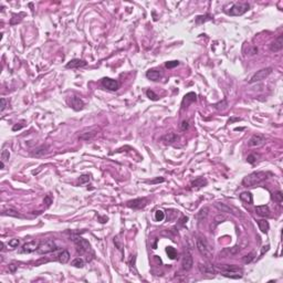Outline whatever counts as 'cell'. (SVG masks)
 Wrapping results in <instances>:
<instances>
[{
	"mask_svg": "<svg viewBox=\"0 0 283 283\" xmlns=\"http://www.w3.org/2000/svg\"><path fill=\"white\" fill-rule=\"evenodd\" d=\"M270 174L266 172H254L252 174L246 176L242 179V185L244 187H253L256 185H259L260 183L264 182L269 178Z\"/></svg>",
	"mask_w": 283,
	"mask_h": 283,
	"instance_id": "obj_1",
	"label": "cell"
},
{
	"mask_svg": "<svg viewBox=\"0 0 283 283\" xmlns=\"http://www.w3.org/2000/svg\"><path fill=\"white\" fill-rule=\"evenodd\" d=\"M196 246L198 249L199 253L202 256H205L206 259H211L213 256L212 248L210 247V244L208 243V241L206 240V238L203 237H198L196 239Z\"/></svg>",
	"mask_w": 283,
	"mask_h": 283,
	"instance_id": "obj_2",
	"label": "cell"
},
{
	"mask_svg": "<svg viewBox=\"0 0 283 283\" xmlns=\"http://www.w3.org/2000/svg\"><path fill=\"white\" fill-rule=\"evenodd\" d=\"M250 9V5L248 2H238L235 3L232 7L230 8V10L228 11L230 16H242L243 13L248 11Z\"/></svg>",
	"mask_w": 283,
	"mask_h": 283,
	"instance_id": "obj_3",
	"label": "cell"
},
{
	"mask_svg": "<svg viewBox=\"0 0 283 283\" xmlns=\"http://www.w3.org/2000/svg\"><path fill=\"white\" fill-rule=\"evenodd\" d=\"M59 248L56 247V242L53 241L52 239H49L46 240V241L42 242V243H40L39 248H38V253L40 254H46V253H50V252H53L56 251V250H58Z\"/></svg>",
	"mask_w": 283,
	"mask_h": 283,
	"instance_id": "obj_4",
	"label": "cell"
},
{
	"mask_svg": "<svg viewBox=\"0 0 283 283\" xmlns=\"http://www.w3.org/2000/svg\"><path fill=\"white\" fill-rule=\"evenodd\" d=\"M272 71H273V69H272L271 66L256 71V72L251 76V79L249 80V83H256V82H260V81L264 80V79H266L269 75L271 74Z\"/></svg>",
	"mask_w": 283,
	"mask_h": 283,
	"instance_id": "obj_5",
	"label": "cell"
},
{
	"mask_svg": "<svg viewBox=\"0 0 283 283\" xmlns=\"http://www.w3.org/2000/svg\"><path fill=\"white\" fill-rule=\"evenodd\" d=\"M72 241L75 243V246L78 247V250H80L81 252H86L91 250V246H90L89 241L84 238L80 237V236H73Z\"/></svg>",
	"mask_w": 283,
	"mask_h": 283,
	"instance_id": "obj_6",
	"label": "cell"
},
{
	"mask_svg": "<svg viewBox=\"0 0 283 283\" xmlns=\"http://www.w3.org/2000/svg\"><path fill=\"white\" fill-rule=\"evenodd\" d=\"M266 143V136L262 134H254L248 142L249 147H260Z\"/></svg>",
	"mask_w": 283,
	"mask_h": 283,
	"instance_id": "obj_7",
	"label": "cell"
},
{
	"mask_svg": "<svg viewBox=\"0 0 283 283\" xmlns=\"http://www.w3.org/2000/svg\"><path fill=\"white\" fill-rule=\"evenodd\" d=\"M40 246V242L38 240H32V241H29L27 243H24L23 246L21 247V250H20V253H32V252L37 251L38 248Z\"/></svg>",
	"mask_w": 283,
	"mask_h": 283,
	"instance_id": "obj_8",
	"label": "cell"
},
{
	"mask_svg": "<svg viewBox=\"0 0 283 283\" xmlns=\"http://www.w3.org/2000/svg\"><path fill=\"white\" fill-rule=\"evenodd\" d=\"M147 201L148 200L146 198H136L133 199V200L127 201L126 206H127L128 208H132V209H142L147 205Z\"/></svg>",
	"mask_w": 283,
	"mask_h": 283,
	"instance_id": "obj_9",
	"label": "cell"
},
{
	"mask_svg": "<svg viewBox=\"0 0 283 283\" xmlns=\"http://www.w3.org/2000/svg\"><path fill=\"white\" fill-rule=\"evenodd\" d=\"M194 266V260H193V256H191L190 252L186 251L183 256V260H182V266L185 271H189Z\"/></svg>",
	"mask_w": 283,
	"mask_h": 283,
	"instance_id": "obj_10",
	"label": "cell"
},
{
	"mask_svg": "<svg viewBox=\"0 0 283 283\" xmlns=\"http://www.w3.org/2000/svg\"><path fill=\"white\" fill-rule=\"evenodd\" d=\"M102 85L104 87H106L110 91H116L120 87V83L116 80H113V79L110 78H104L102 80Z\"/></svg>",
	"mask_w": 283,
	"mask_h": 283,
	"instance_id": "obj_11",
	"label": "cell"
},
{
	"mask_svg": "<svg viewBox=\"0 0 283 283\" xmlns=\"http://www.w3.org/2000/svg\"><path fill=\"white\" fill-rule=\"evenodd\" d=\"M283 48V34H280L278 36L276 39H274V41L270 44V50L272 52H279L281 51Z\"/></svg>",
	"mask_w": 283,
	"mask_h": 283,
	"instance_id": "obj_12",
	"label": "cell"
},
{
	"mask_svg": "<svg viewBox=\"0 0 283 283\" xmlns=\"http://www.w3.org/2000/svg\"><path fill=\"white\" fill-rule=\"evenodd\" d=\"M70 105L74 111H81L84 107V102L78 96H72L70 99Z\"/></svg>",
	"mask_w": 283,
	"mask_h": 283,
	"instance_id": "obj_13",
	"label": "cell"
},
{
	"mask_svg": "<svg viewBox=\"0 0 283 283\" xmlns=\"http://www.w3.org/2000/svg\"><path fill=\"white\" fill-rule=\"evenodd\" d=\"M217 207L219 209H221V210L226 211V212L233 213V215L239 216V217H241L242 216L241 211L238 210V209H236L235 207H232V206H228V205H226V203H217Z\"/></svg>",
	"mask_w": 283,
	"mask_h": 283,
	"instance_id": "obj_14",
	"label": "cell"
},
{
	"mask_svg": "<svg viewBox=\"0 0 283 283\" xmlns=\"http://www.w3.org/2000/svg\"><path fill=\"white\" fill-rule=\"evenodd\" d=\"M87 63L84 60H80V59H72L71 61H69L66 63V69H78V68H82L85 66Z\"/></svg>",
	"mask_w": 283,
	"mask_h": 283,
	"instance_id": "obj_15",
	"label": "cell"
},
{
	"mask_svg": "<svg viewBox=\"0 0 283 283\" xmlns=\"http://www.w3.org/2000/svg\"><path fill=\"white\" fill-rule=\"evenodd\" d=\"M198 268H199V270H200V272H202V273H205V274H215L216 272H217V268H215V266H211V264L199 263Z\"/></svg>",
	"mask_w": 283,
	"mask_h": 283,
	"instance_id": "obj_16",
	"label": "cell"
},
{
	"mask_svg": "<svg viewBox=\"0 0 283 283\" xmlns=\"http://www.w3.org/2000/svg\"><path fill=\"white\" fill-rule=\"evenodd\" d=\"M256 215L261 216V217H269V216L271 215V211H270V208H269L268 206L263 205V206H256Z\"/></svg>",
	"mask_w": 283,
	"mask_h": 283,
	"instance_id": "obj_17",
	"label": "cell"
},
{
	"mask_svg": "<svg viewBox=\"0 0 283 283\" xmlns=\"http://www.w3.org/2000/svg\"><path fill=\"white\" fill-rule=\"evenodd\" d=\"M220 274L230 279H241L242 271H220Z\"/></svg>",
	"mask_w": 283,
	"mask_h": 283,
	"instance_id": "obj_18",
	"label": "cell"
},
{
	"mask_svg": "<svg viewBox=\"0 0 283 283\" xmlns=\"http://www.w3.org/2000/svg\"><path fill=\"white\" fill-rule=\"evenodd\" d=\"M97 135L96 131H89V132H84L81 135H79V139L80 140H91L93 138H95V136Z\"/></svg>",
	"mask_w": 283,
	"mask_h": 283,
	"instance_id": "obj_19",
	"label": "cell"
},
{
	"mask_svg": "<svg viewBox=\"0 0 283 283\" xmlns=\"http://www.w3.org/2000/svg\"><path fill=\"white\" fill-rule=\"evenodd\" d=\"M239 197H240V200L243 201L244 203H248V205H251L252 201H253L251 193H249V191H243V193L240 194Z\"/></svg>",
	"mask_w": 283,
	"mask_h": 283,
	"instance_id": "obj_20",
	"label": "cell"
},
{
	"mask_svg": "<svg viewBox=\"0 0 283 283\" xmlns=\"http://www.w3.org/2000/svg\"><path fill=\"white\" fill-rule=\"evenodd\" d=\"M146 76H147V79H149L152 81H158L160 79V76H162V74H160L159 71L149 70L146 72Z\"/></svg>",
	"mask_w": 283,
	"mask_h": 283,
	"instance_id": "obj_21",
	"label": "cell"
},
{
	"mask_svg": "<svg viewBox=\"0 0 283 283\" xmlns=\"http://www.w3.org/2000/svg\"><path fill=\"white\" fill-rule=\"evenodd\" d=\"M258 226H259V229L261 230V232L266 233L270 229V225L266 220L264 219H261V220H258Z\"/></svg>",
	"mask_w": 283,
	"mask_h": 283,
	"instance_id": "obj_22",
	"label": "cell"
},
{
	"mask_svg": "<svg viewBox=\"0 0 283 283\" xmlns=\"http://www.w3.org/2000/svg\"><path fill=\"white\" fill-rule=\"evenodd\" d=\"M207 185V180H206L205 178H202V177H199V178H197V179H195L194 182L191 183V186L194 187H196V188H201V187H203V186H206Z\"/></svg>",
	"mask_w": 283,
	"mask_h": 283,
	"instance_id": "obj_23",
	"label": "cell"
},
{
	"mask_svg": "<svg viewBox=\"0 0 283 283\" xmlns=\"http://www.w3.org/2000/svg\"><path fill=\"white\" fill-rule=\"evenodd\" d=\"M69 259H70V253H69V251H62L58 256L59 262H61V263H63V264L68 263Z\"/></svg>",
	"mask_w": 283,
	"mask_h": 283,
	"instance_id": "obj_24",
	"label": "cell"
},
{
	"mask_svg": "<svg viewBox=\"0 0 283 283\" xmlns=\"http://www.w3.org/2000/svg\"><path fill=\"white\" fill-rule=\"evenodd\" d=\"M2 215L3 216H9V217H16V218H22V216L18 212L17 210L15 209H6V210L2 211Z\"/></svg>",
	"mask_w": 283,
	"mask_h": 283,
	"instance_id": "obj_25",
	"label": "cell"
},
{
	"mask_svg": "<svg viewBox=\"0 0 283 283\" xmlns=\"http://www.w3.org/2000/svg\"><path fill=\"white\" fill-rule=\"evenodd\" d=\"M195 101H196V94H195L194 92H190L184 96L183 103H186V105H188L189 103H193V102H195Z\"/></svg>",
	"mask_w": 283,
	"mask_h": 283,
	"instance_id": "obj_26",
	"label": "cell"
},
{
	"mask_svg": "<svg viewBox=\"0 0 283 283\" xmlns=\"http://www.w3.org/2000/svg\"><path fill=\"white\" fill-rule=\"evenodd\" d=\"M177 138H178V136H177L175 133H168L163 137V139H164L166 143H174Z\"/></svg>",
	"mask_w": 283,
	"mask_h": 283,
	"instance_id": "obj_27",
	"label": "cell"
},
{
	"mask_svg": "<svg viewBox=\"0 0 283 283\" xmlns=\"http://www.w3.org/2000/svg\"><path fill=\"white\" fill-rule=\"evenodd\" d=\"M71 266H74V268H83L85 266V262L82 258H75L72 262H71Z\"/></svg>",
	"mask_w": 283,
	"mask_h": 283,
	"instance_id": "obj_28",
	"label": "cell"
},
{
	"mask_svg": "<svg viewBox=\"0 0 283 283\" xmlns=\"http://www.w3.org/2000/svg\"><path fill=\"white\" fill-rule=\"evenodd\" d=\"M48 147L46 146H41V147L37 148L36 152L32 153V155H36V156H42L44 155V154H46V152H48Z\"/></svg>",
	"mask_w": 283,
	"mask_h": 283,
	"instance_id": "obj_29",
	"label": "cell"
},
{
	"mask_svg": "<svg viewBox=\"0 0 283 283\" xmlns=\"http://www.w3.org/2000/svg\"><path fill=\"white\" fill-rule=\"evenodd\" d=\"M166 252H167V254H168V256H169L172 260H174L175 258L177 256V251L175 250V248H173V247H167Z\"/></svg>",
	"mask_w": 283,
	"mask_h": 283,
	"instance_id": "obj_30",
	"label": "cell"
},
{
	"mask_svg": "<svg viewBox=\"0 0 283 283\" xmlns=\"http://www.w3.org/2000/svg\"><path fill=\"white\" fill-rule=\"evenodd\" d=\"M156 221H163L165 219V213L163 210H156L155 216H154Z\"/></svg>",
	"mask_w": 283,
	"mask_h": 283,
	"instance_id": "obj_31",
	"label": "cell"
},
{
	"mask_svg": "<svg viewBox=\"0 0 283 283\" xmlns=\"http://www.w3.org/2000/svg\"><path fill=\"white\" fill-rule=\"evenodd\" d=\"M146 95H147L152 101H157L158 100V95L156 94L154 91H152V90H147V91H146Z\"/></svg>",
	"mask_w": 283,
	"mask_h": 283,
	"instance_id": "obj_32",
	"label": "cell"
},
{
	"mask_svg": "<svg viewBox=\"0 0 283 283\" xmlns=\"http://www.w3.org/2000/svg\"><path fill=\"white\" fill-rule=\"evenodd\" d=\"M207 215H208V209L203 208V209H201V210L199 211V213H198V216H197V217H198L199 220H203V219H206Z\"/></svg>",
	"mask_w": 283,
	"mask_h": 283,
	"instance_id": "obj_33",
	"label": "cell"
},
{
	"mask_svg": "<svg viewBox=\"0 0 283 283\" xmlns=\"http://www.w3.org/2000/svg\"><path fill=\"white\" fill-rule=\"evenodd\" d=\"M10 158V153L8 149H3L1 153V162H7Z\"/></svg>",
	"mask_w": 283,
	"mask_h": 283,
	"instance_id": "obj_34",
	"label": "cell"
},
{
	"mask_svg": "<svg viewBox=\"0 0 283 283\" xmlns=\"http://www.w3.org/2000/svg\"><path fill=\"white\" fill-rule=\"evenodd\" d=\"M189 127H190V124H189L188 120H184V121L180 123V129H182V131L186 132L187 129H189Z\"/></svg>",
	"mask_w": 283,
	"mask_h": 283,
	"instance_id": "obj_35",
	"label": "cell"
},
{
	"mask_svg": "<svg viewBox=\"0 0 283 283\" xmlns=\"http://www.w3.org/2000/svg\"><path fill=\"white\" fill-rule=\"evenodd\" d=\"M253 259H254V253H249L242 258V261H243V263H250Z\"/></svg>",
	"mask_w": 283,
	"mask_h": 283,
	"instance_id": "obj_36",
	"label": "cell"
},
{
	"mask_svg": "<svg viewBox=\"0 0 283 283\" xmlns=\"http://www.w3.org/2000/svg\"><path fill=\"white\" fill-rule=\"evenodd\" d=\"M282 200H283V195H282V193H281L280 190L276 191V194H274V201H276V202L281 203V202H282Z\"/></svg>",
	"mask_w": 283,
	"mask_h": 283,
	"instance_id": "obj_37",
	"label": "cell"
},
{
	"mask_svg": "<svg viewBox=\"0 0 283 283\" xmlns=\"http://www.w3.org/2000/svg\"><path fill=\"white\" fill-rule=\"evenodd\" d=\"M19 243H20L19 239H11L9 241V247L11 248V249H15V248H18Z\"/></svg>",
	"mask_w": 283,
	"mask_h": 283,
	"instance_id": "obj_38",
	"label": "cell"
},
{
	"mask_svg": "<svg viewBox=\"0 0 283 283\" xmlns=\"http://www.w3.org/2000/svg\"><path fill=\"white\" fill-rule=\"evenodd\" d=\"M177 66H179L178 61H169V62H167L166 64H165V66H166L167 69H173Z\"/></svg>",
	"mask_w": 283,
	"mask_h": 283,
	"instance_id": "obj_39",
	"label": "cell"
},
{
	"mask_svg": "<svg viewBox=\"0 0 283 283\" xmlns=\"http://www.w3.org/2000/svg\"><path fill=\"white\" fill-rule=\"evenodd\" d=\"M89 182H90V176H89V175H82V176L80 177V179H79V183H80V185L85 184V183H89Z\"/></svg>",
	"mask_w": 283,
	"mask_h": 283,
	"instance_id": "obj_40",
	"label": "cell"
},
{
	"mask_svg": "<svg viewBox=\"0 0 283 283\" xmlns=\"http://www.w3.org/2000/svg\"><path fill=\"white\" fill-rule=\"evenodd\" d=\"M258 157H259V156H258V155H256V154H251V155H249V156H248L247 160L250 163V164H254V163L256 162V158H258Z\"/></svg>",
	"mask_w": 283,
	"mask_h": 283,
	"instance_id": "obj_41",
	"label": "cell"
},
{
	"mask_svg": "<svg viewBox=\"0 0 283 283\" xmlns=\"http://www.w3.org/2000/svg\"><path fill=\"white\" fill-rule=\"evenodd\" d=\"M6 107H7V100H6L5 97H2V99H1V109H0V112L5 111Z\"/></svg>",
	"mask_w": 283,
	"mask_h": 283,
	"instance_id": "obj_42",
	"label": "cell"
},
{
	"mask_svg": "<svg viewBox=\"0 0 283 283\" xmlns=\"http://www.w3.org/2000/svg\"><path fill=\"white\" fill-rule=\"evenodd\" d=\"M18 269V264L17 263H11L9 264V271L10 272H16V270Z\"/></svg>",
	"mask_w": 283,
	"mask_h": 283,
	"instance_id": "obj_43",
	"label": "cell"
},
{
	"mask_svg": "<svg viewBox=\"0 0 283 283\" xmlns=\"http://www.w3.org/2000/svg\"><path fill=\"white\" fill-rule=\"evenodd\" d=\"M43 202H44V203H46V207H49V206H50V205H51V203H52V199H51V198H50V197H49V196H46V198H44Z\"/></svg>",
	"mask_w": 283,
	"mask_h": 283,
	"instance_id": "obj_44",
	"label": "cell"
},
{
	"mask_svg": "<svg viewBox=\"0 0 283 283\" xmlns=\"http://www.w3.org/2000/svg\"><path fill=\"white\" fill-rule=\"evenodd\" d=\"M46 262H49L48 259H44V258H42V259L38 260V261L36 262V266H40L41 263H46Z\"/></svg>",
	"mask_w": 283,
	"mask_h": 283,
	"instance_id": "obj_45",
	"label": "cell"
},
{
	"mask_svg": "<svg viewBox=\"0 0 283 283\" xmlns=\"http://www.w3.org/2000/svg\"><path fill=\"white\" fill-rule=\"evenodd\" d=\"M23 126H24V124H21V125H15L13 127H12V131H18V129H21Z\"/></svg>",
	"mask_w": 283,
	"mask_h": 283,
	"instance_id": "obj_46",
	"label": "cell"
},
{
	"mask_svg": "<svg viewBox=\"0 0 283 283\" xmlns=\"http://www.w3.org/2000/svg\"><path fill=\"white\" fill-rule=\"evenodd\" d=\"M0 167H1V169H3V168H5V162L0 163Z\"/></svg>",
	"mask_w": 283,
	"mask_h": 283,
	"instance_id": "obj_47",
	"label": "cell"
}]
</instances>
